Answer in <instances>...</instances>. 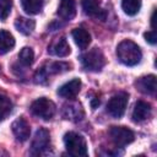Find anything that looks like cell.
<instances>
[{"instance_id":"obj_1","label":"cell","mask_w":157,"mask_h":157,"mask_svg":"<svg viewBox=\"0 0 157 157\" xmlns=\"http://www.w3.org/2000/svg\"><path fill=\"white\" fill-rule=\"evenodd\" d=\"M117 56L123 64L128 66H134L141 61L142 53H141L140 47L136 43H134L130 39H125L118 44Z\"/></svg>"},{"instance_id":"obj_2","label":"cell","mask_w":157,"mask_h":157,"mask_svg":"<svg viewBox=\"0 0 157 157\" xmlns=\"http://www.w3.org/2000/svg\"><path fill=\"white\" fill-rule=\"evenodd\" d=\"M64 144L67 152L75 157H86L87 156V144L83 136L77 132L70 131L64 136Z\"/></svg>"},{"instance_id":"obj_3","label":"cell","mask_w":157,"mask_h":157,"mask_svg":"<svg viewBox=\"0 0 157 157\" xmlns=\"http://www.w3.org/2000/svg\"><path fill=\"white\" fill-rule=\"evenodd\" d=\"M82 66L90 71H101L105 65V58L101 49L93 48L81 55Z\"/></svg>"},{"instance_id":"obj_4","label":"cell","mask_w":157,"mask_h":157,"mask_svg":"<svg viewBox=\"0 0 157 157\" xmlns=\"http://www.w3.org/2000/svg\"><path fill=\"white\" fill-rule=\"evenodd\" d=\"M70 67H71V65L67 63H64V61H54V63L47 64L36 72L34 82L36 83H43L48 80L49 75H56V74L65 72V71L70 70Z\"/></svg>"},{"instance_id":"obj_5","label":"cell","mask_w":157,"mask_h":157,"mask_svg":"<svg viewBox=\"0 0 157 157\" xmlns=\"http://www.w3.org/2000/svg\"><path fill=\"white\" fill-rule=\"evenodd\" d=\"M55 110H56V107H55L54 102L45 97L38 98L34 102H32V104H31V112L36 117L44 119V120L52 119L55 114Z\"/></svg>"},{"instance_id":"obj_6","label":"cell","mask_w":157,"mask_h":157,"mask_svg":"<svg viewBox=\"0 0 157 157\" xmlns=\"http://www.w3.org/2000/svg\"><path fill=\"white\" fill-rule=\"evenodd\" d=\"M128 102H129V94L126 92H119V93L114 94L107 104L108 114L117 119L121 118L123 114L125 113Z\"/></svg>"},{"instance_id":"obj_7","label":"cell","mask_w":157,"mask_h":157,"mask_svg":"<svg viewBox=\"0 0 157 157\" xmlns=\"http://www.w3.org/2000/svg\"><path fill=\"white\" fill-rule=\"evenodd\" d=\"M109 136L115 146L124 147L131 144L135 139L134 132L125 126H112L109 129Z\"/></svg>"},{"instance_id":"obj_8","label":"cell","mask_w":157,"mask_h":157,"mask_svg":"<svg viewBox=\"0 0 157 157\" xmlns=\"http://www.w3.org/2000/svg\"><path fill=\"white\" fill-rule=\"evenodd\" d=\"M50 144V135L49 131L47 129H38L34 134L32 145H31V152L34 155H39L42 152H44Z\"/></svg>"},{"instance_id":"obj_9","label":"cell","mask_w":157,"mask_h":157,"mask_svg":"<svg viewBox=\"0 0 157 157\" xmlns=\"http://www.w3.org/2000/svg\"><path fill=\"white\" fill-rule=\"evenodd\" d=\"M11 129H12V132L15 135V137L21 141V142H25L28 140L29 135H31V128H29V124L27 123V120L22 117L17 118L12 125H11Z\"/></svg>"},{"instance_id":"obj_10","label":"cell","mask_w":157,"mask_h":157,"mask_svg":"<svg viewBox=\"0 0 157 157\" xmlns=\"http://www.w3.org/2000/svg\"><path fill=\"white\" fill-rule=\"evenodd\" d=\"M81 85L82 83H81L80 78H72L69 82H66L59 87L58 94L66 99H74L78 94V92L81 90Z\"/></svg>"},{"instance_id":"obj_11","label":"cell","mask_w":157,"mask_h":157,"mask_svg":"<svg viewBox=\"0 0 157 157\" xmlns=\"http://www.w3.org/2000/svg\"><path fill=\"white\" fill-rule=\"evenodd\" d=\"M81 5L86 15L96 18H101V20L105 18V12L102 10L98 0H81Z\"/></svg>"},{"instance_id":"obj_12","label":"cell","mask_w":157,"mask_h":157,"mask_svg":"<svg viewBox=\"0 0 157 157\" xmlns=\"http://www.w3.org/2000/svg\"><path fill=\"white\" fill-rule=\"evenodd\" d=\"M152 112L151 104L145 101H137L135 103V107L132 109V120L134 121H144L147 118H150Z\"/></svg>"},{"instance_id":"obj_13","label":"cell","mask_w":157,"mask_h":157,"mask_svg":"<svg viewBox=\"0 0 157 157\" xmlns=\"http://www.w3.org/2000/svg\"><path fill=\"white\" fill-rule=\"evenodd\" d=\"M48 52L55 56H60V58H64V56H67L71 52L70 49V45L66 40L65 37H60L58 38L56 40H54L52 43V45L48 48Z\"/></svg>"},{"instance_id":"obj_14","label":"cell","mask_w":157,"mask_h":157,"mask_svg":"<svg viewBox=\"0 0 157 157\" xmlns=\"http://www.w3.org/2000/svg\"><path fill=\"white\" fill-rule=\"evenodd\" d=\"M135 86L140 92L145 94H153L156 92V76L147 75V76L140 77L135 82Z\"/></svg>"},{"instance_id":"obj_15","label":"cell","mask_w":157,"mask_h":157,"mask_svg":"<svg viewBox=\"0 0 157 157\" xmlns=\"http://www.w3.org/2000/svg\"><path fill=\"white\" fill-rule=\"evenodd\" d=\"M58 15L65 21H70L76 15V1L75 0H60L58 7Z\"/></svg>"},{"instance_id":"obj_16","label":"cell","mask_w":157,"mask_h":157,"mask_svg":"<svg viewBox=\"0 0 157 157\" xmlns=\"http://www.w3.org/2000/svg\"><path fill=\"white\" fill-rule=\"evenodd\" d=\"M63 115L65 117V119L75 120V121L82 119V117H83V110H82L81 104H80V103H70V104L64 105Z\"/></svg>"},{"instance_id":"obj_17","label":"cell","mask_w":157,"mask_h":157,"mask_svg":"<svg viewBox=\"0 0 157 157\" xmlns=\"http://www.w3.org/2000/svg\"><path fill=\"white\" fill-rule=\"evenodd\" d=\"M72 38L80 49H86L91 43V34L85 28H75L72 31Z\"/></svg>"},{"instance_id":"obj_18","label":"cell","mask_w":157,"mask_h":157,"mask_svg":"<svg viewBox=\"0 0 157 157\" xmlns=\"http://www.w3.org/2000/svg\"><path fill=\"white\" fill-rule=\"evenodd\" d=\"M15 27L20 33H22L25 36H28L33 32V29L36 27V22H34V20H31V18L18 17L15 21Z\"/></svg>"},{"instance_id":"obj_19","label":"cell","mask_w":157,"mask_h":157,"mask_svg":"<svg viewBox=\"0 0 157 157\" xmlns=\"http://www.w3.org/2000/svg\"><path fill=\"white\" fill-rule=\"evenodd\" d=\"M15 47V38L7 31H0V54H6Z\"/></svg>"},{"instance_id":"obj_20","label":"cell","mask_w":157,"mask_h":157,"mask_svg":"<svg viewBox=\"0 0 157 157\" xmlns=\"http://www.w3.org/2000/svg\"><path fill=\"white\" fill-rule=\"evenodd\" d=\"M22 9L28 15H37L42 11L44 0H21Z\"/></svg>"},{"instance_id":"obj_21","label":"cell","mask_w":157,"mask_h":157,"mask_svg":"<svg viewBox=\"0 0 157 157\" xmlns=\"http://www.w3.org/2000/svg\"><path fill=\"white\" fill-rule=\"evenodd\" d=\"M121 9L129 16H135L141 9V0H121Z\"/></svg>"},{"instance_id":"obj_22","label":"cell","mask_w":157,"mask_h":157,"mask_svg":"<svg viewBox=\"0 0 157 157\" xmlns=\"http://www.w3.org/2000/svg\"><path fill=\"white\" fill-rule=\"evenodd\" d=\"M18 61L23 65V66H29L33 64L34 61V53L32 50V48L29 47H23L20 53H18Z\"/></svg>"},{"instance_id":"obj_23","label":"cell","mask_w":157,"mask_h":157,"mask_svg":"<svg viewBox=\"0 0 157 157\" xmlns=\"http://www.w3.org/2000/svg\"><path fill=\"white\" fill-rule=\"evenodd\" d=\"M11 112H12V102H11V99L7 96L0 93V121L4 120L5 118H7V115Z\"/></svg>"},{"instance_id":"obj_24","label":"cell","mask_w":157,"mask_h":157,"mask_svg":"<svg viewBox=\"0 0 157 157\" xmlns=\"http://www.w3.org/2000/svg\"><path fill=\"white\" fill-rule=\"evenodd\" d=\"M11 7H12V0H0V20L5 21L10 12H11Z\"/></svg>"},{"instance_id":"obj_25","label":"cell","mask_w":157,"mask_h":157,"mask_svg":"<svg viewBox=\"0 0 157 157\" xmlns=\"http://www.w3.org/2000/svg\"><path fill=\"white\" fill-rule=\"evenodd\" d=\"M144 37H145L146 42H148L150 44H156V42H157V38H156V32H155L153 29H152V31L146 32V33L144 34Z\"/></svg>"},{"instance_id":"obj_26","label":"cell","mask_w":157,"mask_h":157,"mask_svg":"<svg viewBox=\"0 0 157 157\" xmlns=\"http://www.w3.org/2000/svg\"><path fill=\"white\" fill-rule=\"evenodd\" d=\"M99 105V99L97 98V97H93L92 99H91V107L94 109V108H97Z\"/></svg>"},{"instance_id":"obj_27","label":"cell","mask_w":157,"mask_h":157,"mask_svg":"<svg viewBox=\"0 0 157 157\" xmlns=\"http://www.w3.org/2000/svg\"><path fill=\"white\" fill-rule=\"evenodd\" d=\"M155 15H156V10H153L152 16H151V26H152V28H155Z\"/></svg>"}]
</instances>
